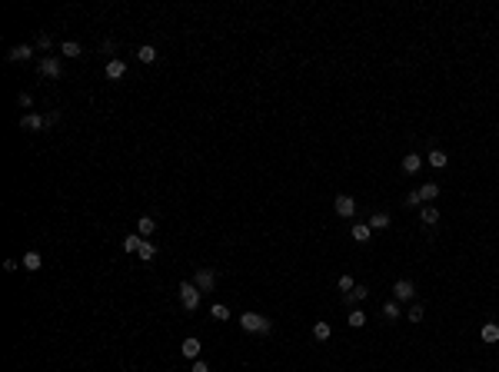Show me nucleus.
Wrapping results in <instances>:
<instances>
[{"label": "nucleus", "instance_id": "nucleus-2", "mask_svg": "<svg viewBox=\"0 0 499 372\" xmlns=\"http://www.w3.org/2000/svg\"><path fill=\"white\" fill-rule=\"evenodd\" d=\"M240 326H243L246 333H269V329H273V323H269L266 316H260V312H243V316H240Z\"/></svg>", "mask_w": 499, "mask_h": 372}, {"label": "nucleus", "instance_id": "nucleus-28", "mask_svg": "<svg viewBox=\"0 0 499 372\" xmlns=\"http://www.w3.org/2000/svg\"><path fill=\"white\" fill-rule=\"evenodd\" d=\"M140 243H143V236H127V239H123V253H137Z\"/></svg>", "mask_w": 499, "mask_h": 372}, {"label": "nucleus", "instance_id": "nucleus-12", "mask_svg": "<svg viewBox=\"0 0 499 372\" xmlns=\"http://www.w3.org/2000/svg\"><path fill=\"white\" fill-rule=\"evenodd\" d=\"M420 167H423L420 153H406L403 156V173H420Z\"/></svg>", "mask_w": 499, "mask_h": 372}, {"label": "nucleus", "instance_id": "nucleus-24", "mask_svg": "<svg viewBox=\"0 0 499 372\" xmlns=\"http://www.w3.org/2000/svg\"><path fill=\"white\" fill-rule=\"evenodd\" d=\"M210 316H213L216 323H226V319H230V309L223 306V302H216V306H210Z\"/></svg>", "mask_w": 499, "mask_h": 372}, {"label": "nucleus", "instance_id": "nucleus-20", "mask_svg": "<svg viewBox=\"0 0 499 372\" xmlns=\"http://www.w3.org/2000/svg\"><path fill=\"white\" fill-rule=\"evenodd\" d=\"M370 236H373V230L366 223H356V226H353V239H356V243H370Z\"/></svg>", "mask_w": 499, "mask_h": 372}, {"label": "nucleus", "instance_id": "nucleus-25", "mask_svg": "<svg viewBox=\"0 0 499 372\" xmlns=\"http://www.w3.org/2000/svg\"><path fill=\"white\" fill-rule=\"evenodd\" d=\"M60 54H64V57H73V60H77V57L83 54V50H80V43H77V40H67L64 47H60Z\"/></svg>", "mask_w": 499, "mask_h": 372}, {"label": "nucleus", "instance_id": "nucleus-16", "mask_svg": "<svg viewBox=\"0 0 499 372\" xmlns=\"http://www.w3.org/2000/svg\"><path fill=\"white\" fill-rule=\"evenodd\" d=\"M479 339H483V342H499V326L496 323H486L483 329H479Z\"/></svg>", "mask_w": 499, "mask_h": 372}, {"label": "nucleus", "instance_id": "nucleus-34", "mask_svg": "<svg viewBox=\"0 0 499 372\" xmlns=\"http://www.w3.org/2000/svg\"><path fill=\"white\" fill-rule=\"evenodd\" d=\"M4 270H7V273H17V270H20V262H17V259H4Z\"/></svg>", "mask_w": 499, "mask_h": 372}, {"label": "nucleus", "instance_id": "nucleus-22", "mask_svg": "<svg viewBox=\"0 0 499 372\" xmlns=\"http://www.w3.org/2000/svg\"><path fill=\"white\" fill-rule=\"evenodd\" d=\"M429 167H436V170H446V163H449V160H446V153L443 150H433V153H429Z\"/></svg>", "mask_w": 499, "mask_h": 372}, {"label": "nucleus", "instance_id": "nucleus-17", "mask_svg": "<svg viewBox=\"0 0 499 372\" xmlns=\"http://www.w3.org/2000/svg\"><path fill=\"white\" fill-rule=\"evenodd\" d=\"M420 220L426 223V226H436V223H439V209H436V206H423V209H420Z\"/></svg>", "mask_w": 499, "mask_h": 372}, {"label": "nucleus", "instance_id": "nucleus-7", "mask_svg": "<svg viewBox=\"0 0 499 372\" xmlns=\"http://www.w3.org/2000/svg\"><path fill=\"white\" fill-rule=\"evenodd\" d=\"M30 57H33V47L30 43H20V47H10L7 60L10 64H24V60H30Z\"/></svg>", "mask_w": 499, "mask_h": 372}, {"label": "nucleus", "instance_id": "nucleus-11", "mask_svg": "<svg viewBox=\"0 0 499 372\" xmlns=\"http://www.w3.org/2000/svg\"><path fill=\"white\" fill-rule=\"evenodd\" d=\"M103 73H107V77H110V80H120V77H127V64H123V60H117V57H113L110 64H107V70H103Z\"/></svg>", "mask_w": 499, "mask_h": 372}, {"label": "nucleus", "instance_id": "nucleus-19", "mask_svg": "<svg viewBox=\"0 0 499 372\" xmlns=\"http://www.w3.org/2000/svg\"><path fill=\"white\" fill-rule=\"evenodd\" d=\"M137 256H140L143 262H150L153 256H157V246H153L150 239H143V243H140V249H137Z\"/></svg>", "mask_w": 499, "mask_h": 372}, {"label": "nucleus", "instance_id": "nucleus-4", "mask_svg": "<svg viewBox=\"0 0 499 372\" xmlns=\"http://www.w3.org/2000/svg\"><path fill=\"white\" fill-rule=\"evenodd\" d=\"M333 209H336V213H340L343 220H346V216H353V213H356V199L343 193V196H336V203H333Z\"/></svg>", "mask_w": 499, "mask_h": 372}, {"label": "nucleus", "instance_id": "nucleus-18", "mask_svg": "<svg viewBox=\"0 0 499 372\" xmlns=\"http://www.w3.org/2000/svg\"><path fill=\"white\" fill-rule=\"evenodd\" d=\"M40 266H43V259H40V253H33V249H30V253L24 256V270H27V273H37Z\"/></svg>", "mask_w": 499, "mask_h": 372}, {"label": "nucleus", "instance_id": "nucleus-29", "mask_svg": "<svg viewBox=\"0 0 499 372\" xmlns=\"http://www.w3.org/2000/svg\"><path fill=\"white\" fill-rule=\"evenodd\" d=\"M410 323H423V302H413L410 306Z\"/></svg>", "mask_w": 499, "mask_h": 372}, {"label": "nucleus", "instance_id": "nucleus-5", "mask_svg": "<svg viewBox=\"0 0 499 372\" xmlns=\"http://www.w3.org/2000/svg\"><path fill=\"white\" fill-rule=\"evenodd\" d=\"M40 73H43V77H50V80H57L60 73H64V67H60V60H57V57H43V60H40Z\"/></svg>", "mask_w": 499, "mask_h": 372}, {"label": "nucleus", "instance_id": "nucleus-30", "mask_svg": "<svg viewBox=\"0 0 499 372\" xmlns=\"http://www.w3.org/2000/svg\"><path fill=\"white\" fill-rule=\"evenodd\" d=\"M33 47L37 50H50V33H40V37L33 40Z\"/></svg>", "mask_w": 499, "mask_h": 372}, {"label": "nucleus", "instance_id": "nucleus-32", "mask_svg": "<svg viewBox=\"0 0 499 372\" xmlns=\"http://www.w3.org/2000/svg\"><path fill=\"white\" fill-rule=\"evenodd\" d=\"M190 372H210V365L203 362V359H193V365H190Z\"/></svg>", "mask_w": 499, "mask_h": 372}, {"label": "nucleus", "instance_id": "nucleus-31", "mask_svg": "<svg viewBox=\"0 0 499 372\" xmlns=\"http://www.w3.org/2000/svg\"><path fill=\"white\" fill-rule=\"evenodd\" d=\"M353 276H340V293H349V289H353Z\"/></svg>", "mask_w": 499, "mask_h": 372}, {"label": "nucleus", "instance_id": "nucleus-9", "mask_svg": "<svg viewBox=\"0 0 499 372\" xmlns=\"http://www.w3.org/2000/svg\"><path fill=\"white\" fill-rule=\"evenodd\" d=\"M200 349H203V342H200L197 336H190V339H183L180 352H183V356H187V359H197V356H200Z\"/></svg>", "mask_w": 499, "mask_h": 372}, {"label": "nucleus", "instance_id": "nucleus-14", "mask_svg": "<svg viewBox=\"0 0 499 372\" xmlns=\"http://www.w3.org/2000/svg\"><path fill=\"white\" fill-rule=\"evenodd\" d=\"M157 47H150V43H143L140 50H137V60H140V64H157Z\"/></svg>", "mask_w": 499, "mask_h": 372}, {"label": "nucleus", "instance_id": "nucleus-15", "mask_svg": "<svg viewBox=\"0 0 499 372\" xmlns=\"http://www.w3.org/2000/svg\"><path fill=\"white\" fill-rule=\"evenodd\" d=\"M416 193H420V199H423V203H429V199H436V196H439V183H423V186H420Z\"/></svg>", "mask_w": 499, "mask_h": 372}, {"label": "nucleus", "instance_id": "nucleus-33", "mask_svg": "<svg viewBox=\"0 0 499 372\" xmlns=\"http://www.w3.org/2000/svg\"><path fill=\"white\" fill-rule=\"evenodd\" d=\"M420 203H423V199H420V193H416V190L406 193V206H420Z\"/></svg>", "mask_w": 499, "mask_h": 372}, {"label": "nucleus", "instance_id": "nucleus-8", "mask_svg": "<svg viewBox=\"0 0 499 372\" xmlns=\"http://www.w3.org/2000/svg\"><path fill=\"white\" fill-rule=\"evenodd\" d=\"M20 127L24 130H47V120L40 117V113H24V117H20Z\"/></svg>", "mask_w": 499, "mask_h": 372}, {"label": "nucleus", "instance_id": "nucleus-23", "mask_svg": "<svg viewBox=\"0 0 499 372\" xmlns=\"http://www.w3.org/2000/svg\"><path fill=\"white\" fill-rule=\"evenodd\" d=\"M389 226V213H373L370 216V230H386Z\"/></svg>", "mask_w": 499, "mask_h": 372}, {"label": "nucleus", "instance_id": "nucleus-21", "mask_svg": "<svg viewBox=\"0 0 499 372\" xmlns=\"http://www.w3.org/2000/svg\"><path fill=\"white\" fill-rule=\"evenodd\" d=\"M330 333H333L330 323H313V339H316V342H326V339H330Z\"/></svg>", "mask_w": 499, "mask_h": 372}, {"label": "nucleus", "instance_id": "nucleus-36", "mask_svg": "<svg viewBox=\"0 0 499 372\" xmlns=\"http://www.w3.org/2000/svg\"><path fill=\"white\" fill-rule=\"evenodd\" d=\"M469 372H473V369H469Z\"/></svg>", "mask_w": 499, "mask_h": 372}, {"label": "nucleus", "instance_id": "nucleus-27", "mask_svg": "<svg viewBox=\"0 0 499 372\" xmlns=\"http://www.w3.org/2000/svg\"><path fill=\"white\" fill-rule=\"evenodd\" d=\"M383 316H386V319H399V306H396V299L383 302Z\"/></svg>", "mask_w": 499, "mask_h": 372}, {"label": "nucleus", "instance_id": "nucleus-6", "mask_svg": "<svg viewBox=\"0 0 499 372\" xmlns=\"http://www.w3.org/2000/svg\"><path fill=\"white\" fill-rule=\"evenodd\" d=\"M416 296V286H413V279H399L396 286H393V299H413Z\"/></svg>", "mask_w": 499, "mask_h": 372}, {"label": "nucleus", "instance_id": "nucleus-35", "mask_svg": "<svg viewBox=\"0 0 499 372\" xmlns=\"http://www.w3.org/2000/svg\"><path fill=\"white\" fill-rule=\"evenodd\" d=\"M30 103H33L30 93H20V96H17V107H30Z\"/></svg>", "mask_w": 499, "mask_h": 372}, {"label": "nucleus", "instance_id": "nucleus-26", "mask_svg": "<svg viewBox=\"0 0 499 372\" xmlns=\"http://www.w3.org/2000/svg\"><path fill=\"white\" fill-rule=\"evenodd\" d=\"M349 326H353V329H363L366 326V312L363 309H353V312H349Z\"/></svg>", "mask_w": 499, "mask_h": 372}, {"label": "nucleus", "instance_id": "nucleus-3", "mask_svg": "<svg viewBox=\"0 0 499 372\" xmlns=\"http://www.w3.org/2000/svg\"><path fill=\"white\" fill-rule=\"evenodd\" d=\"M193 283H197L200 293H213V286H216V273H213V270H206V266H200V270L193 273Z\"/></svg>", "mask_w": 499, "mask_h": 372}, {"label": "nucleus", "instance_id": "nucleus-13", "mask_svg": "<svg viewBox=\"0 0 499 372\" xmlns=\"http://www.w3.org/2000/svg\"><path fill=\"white\" fill-rule=\"evenodd\" d=\"M366 296H370V289H366V283H359V286H353V289L346 293V302L349 306H356V302H363Z\"/></svg>", "mask_w": 499, "mask_h": 372}, {"label": "nucleus", "instance_id": "nucleus-10", "mask_svg": "<svg viewBox=\"0 0 499 372\" xmlns=\"http://www.w3.org/2000/svg\"><path fill=\"white\" fill-rule=\"evenodd\" d=\"M153 230H157V220H153V216H140V220H137V236H153Z\"/></svg>", "mask_w": 499, "mask_h": 372}, {"label": "nucleus", "instance_id": "nucleus-1", "mask_svg": "<svg viewBox=\"0 0 499 372\" xmlns=\"http://www.w3.org/2000/svg\"><path fill=\"white\" fill-rule=\"evenodd\" d=\"M200 289H197V283L193 279H187V283H180V306L187 309V312H197L200 309Z\"/></svg>", "mask_w": 499, "mask_h": 372}]
</instances>
